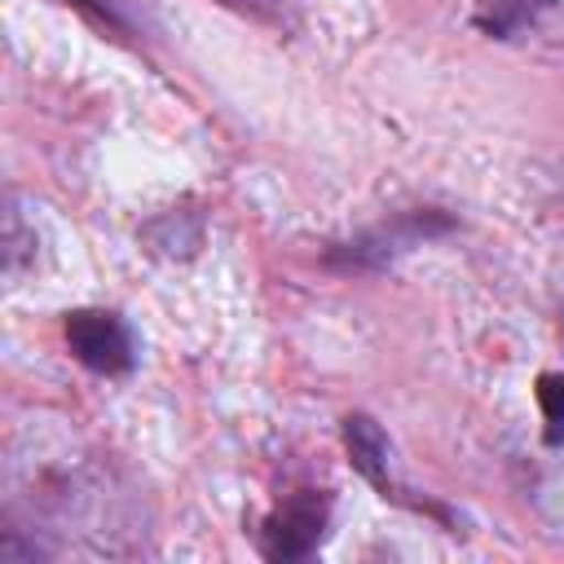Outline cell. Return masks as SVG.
Instances as JSON below:
<instances>
[{"label":"cell","mask_w":564,"mask_h":564,"mask_svg":"<svg viewBox=\"0 0 564 564\" xmlns=\"http://www.w3.org/2000/svg\"><path fill=\"white\" fill-rule=\"evenodd\" d=\"M445 229H449V216H441V212H401V216H392L388 225H379V229H370V234L344 242L330 260H335V264H348V269H383V264H392L397 256L423 247L427 238H436V234H445Z\"/></svg>","instance_id":"obj_1"},{"label":"cell","mask_w":564,"mask_h":564,"mask_svg":"<svg viewBox=\"0 0 564 564\" xmlns=\"http://www.w3.org/2000/svg\"><path fill=\"white\" fill-rule=\"evenodd\" d=\"M538 405H542V414L551 423V441H560V432H564V379L560 375H542L538 379Z\"/></svg>","instance_id":"obj_6"},{"label":"cell","mask_w":564,"mask_h":564,"mask_svg":"<svg viewBox=\"0 0 564 564\" xmlns=\"http://www.w3.org/2000/svg\"><path fill=\"white\" fill-rule=\"evenodd\" d=\"M344 445H348L352 467H357L375 489H383V498H388V494L397 498V485H392V445H388L383 427H379L370 414H348V419H344Z\"/></svg>","instance_id":"obj_5"},{"label":"cell","mask_w":564,"mask_h":564,"mask_svg":"<svg viewBox=\"0 0 564 564\" xmlns=\"http://www.w3.org/2000/svg\"><path fill=\"white\" fill-rule=\"evenodd\" d=\"M326 498L304 489L295 498H286L260 529V551L269 560H304L308 551H317V542L326 538Z\"/></svg>","instance_id":"obj_3"},{"label":"cell","mask_w":564,"mask_h":564,"mask_svg":"<svg viewBox=\"0 0 564 564\" xmlns=\"http://www.w3.org/2000/svg\"><path fill=\"white\" fill-rule=\"evenodd\" d=\"M220 4H229L247 18H256V22H269V26H291L295 22L291 0H220Z\"/></svg>","instance_id":"obj_7"},{"label":"cell","mask_w":564,"mask_h":564,"mask_svg":"<svg viewBox=\"0 0 564 564\" xmlns=\"http://www.w3.org/2000/svg\"><path fill=\"white\" fill-rule=\"evenodd\" d=\"M66 344L75 361L97 375H123L137 361L132 330L123 326L119 313H106V308H75L66 317Z\"/></svg>","instance_id":"obj_2"},{"label":"cell","mask_w":564,"mask_h":564,"mask_svg":"<svg viewBox=\"0 0 564 564\" xmlns=\"http://www.w3.org/2000/svg\"><path fill=\"white\" fill-rule=\"evenodd\" d=\"M476 22L502 40L524 31H546L551 40H564V0H485Z\"/></svg>","instance_id":"obj_4"}]
</instances>
